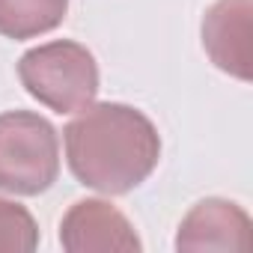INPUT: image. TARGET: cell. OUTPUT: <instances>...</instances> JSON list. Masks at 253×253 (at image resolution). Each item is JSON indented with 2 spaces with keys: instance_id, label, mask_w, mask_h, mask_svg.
<instances>
[{
  "instance_id": "cell-1",
  "label": "cell",
  "mask_w": 253,
  "mask_h": 253,
  "mask_svg": "<svg viewBox=\"0 0 253 253\" xmlns=\"http://www.w3.org/2000/svg\"><path fill=\"white\" fill-rule=\"evenodd\" d=\"M72 176L98 194H128L140 188L161 161L155 122L119 101L89 104L63 128Z\"/></svg>"
},
{
  "instance_id": "cell-2",
  "label": "cell",
  "mask_w": 253,
  "mask_h": 253,
  "mask_svg": "<svg viewBox=\"0 0 253 253\" xmlns=\"http://www.w3.org/2000/svg\"><path fill=\"white\" fill-rule=\"evenodd\" d=\"M18 78L54 113H81L98 95V63L86 45L72 39H54L21 54Z\"/></svg>"
},
{
  "instance_id": "cell-3",
  "label": "cell",
  "mask_w": 253,
  "mask_h": 253,
  "mask_svg": "<svg viewBox=\"0 0 253 253\" xmlns=\"http://www.w3.org/2000/svg\"><path fill=\"white\" fill-rule=\"evenodd\" d=\"M60 176L57 128L33 110L0 113V194L39 197Z\"/></svg>"
},
{
  "instance_id": "cell-4",
  "label": "cell",
  "mask_w": 253,
  "mask_h": 253,
  "mask_svg": "<svg viewBox=\"0 0 253 253\" xmlns=\"http://www.w3.org/2000/svg\"><path fill=\"white\" fill-rule=\"evenodd\" d=\"M60 244L69 253H140L143 244L116 206L78 200L60 220Z\"/></svg>"
},
{
  "instance_id": "cell-5",
  "label": "cell",
  "mask_w": 253,
  "mask_h": 253,
  "mask_svg": "<svg viewBox=\"0 0 253 253\" xmlns=\"http://www.w3.org/2000/svg\"><path fill=\"white\" fill-rule=\"evenodd\" d=\"M250 33H253L250 0H214L203 15V48L209 60L220 72L238 81L253 78Z\"/></svg>"
},
{
  "instance_id": "cell-6",
  "label": "cell",
  "mask_w": 253,
  "mask_h": 253,
  "mask_svg": "<svg viewBox=\"0 0 253 253\" xmlns=\"http://www.w3.org/2000/svg\"><path fill=\"white\" fill-rule=\"evenodd\" d=\"M250 217L238 203L209 197L200 200L176 232V250H247L250 247Z\"/></svg>"
},
{
  "instance_id": "cell-7",
  "label": "cell",
  "mask_w": 253,
  "mask_h": 253,
  "mask_svg": "<svg viewBox=\"0 0 253 253\" xmlns=\"http://www.w3.org/2000/svg\"><path fill=\"white\" fill-rule=\"evenodd\" d=\"M69 0H0V36L24 42L63 24Z\"/></svg>"
},
{
  "instance_id": "cell-8",
  "label": "cell",
  "mask_w": 253,
  "mask_h": 253,
  "mask_svg": "<svg viewBox=\"0 0 253 253\" xmlns=\"http://www.w3.org/2000/svg\"><path fill=\"white\" fill-rule=\"evenodd\" d=\"M39 247V223L36 217L12 200H0V250L30 253Z\"/></svg>"
}]
</instances>
